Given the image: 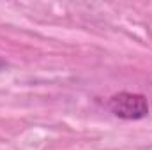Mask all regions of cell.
<instances>
[{
  "label": "cell",
  "instance_id": "cell-1",
  "mask_svg": "<svg viewBox=\"0 0 152 150\" xmlns=\"http://www.w3.org/2000/svg\"><path fill=\"white\" fill-rule=\"evenodd\" d=\"M108 108L115 117L124 120H140L147 117L149 103L147 97L142 94H131V92H120L110 97Z\"/></svg>",
  "mask_w": 152,
  "mask_h": 150
}]
</instances>
